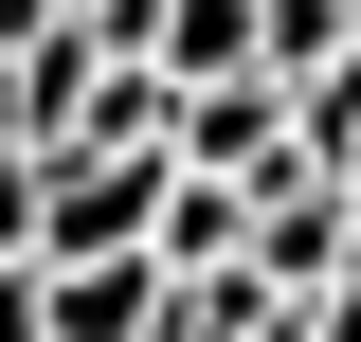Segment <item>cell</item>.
Here are the masks:
<instances>
[{"mask_svg":"<svg viewBox=\"0 0 361 342\" xmlns=\"http://www.w3.org/2000/svg\"><path fill=\"white\" fill-rule=\"evenodd\" d=\"M163 289H180L163 253H37V324H54V342H145Z\"/></svg>","mask_w":361,"mask_h":342,"instance_id":"obj_2","label":"cell"},{"mask_svg":"<svg viewBox=\"0 0 361 342\" xmlns=\"http://www.w3.org/2000/svg\"><path fill=\"white\" fill-rule=\"evenodd\" d=\"M0 342H54L37 324V253H0Z\"/></svg>","mask_w":361,"mask_h":342,"instance_id":"obj_6","label":"cell"},{"mask_svg":"<svg viewBox=\"0 0 361 342\" xmlns=\"http://www.w3.org/2000/svg\"><path fill=\"white\" fill-rule=\"evenodd\" d=\"M145 54H163L180 90H217V72H253V0H163V37H145Z\"/></svg>","mask_w":361,"mask_h":342,"instance_id":"obj_3","label":"cell"},{"mask_svg":"<svg viewBox=\"0 0 361 342\" xmlns=\"http://www.w3.org/2000/svg\"><path fill=\"white\" fill-rule=\"evenodd\" d=\"M343 37H361V0H343Z\"/></svg>","mask_w":361,"mask_h":342,"instance_id":"obj_7","label":"cell"},{"mask_svg":"<svg viewBox=\"0 0 361 342\" xmlns=\"http://www.w3.org/2000/svg\"><path fill=\"white\" fill-rule=\"evenodd\" d=\"M0 253H37V144L0 127Z\"/></svg>","mask_w":361,"mask_h":342,"instance_id":"obj_5","label":"cell"},{"mask_svg":"<svg viewBox=\"0 0 361 342\" xmlns=\"http://www.w3.org/2000/svg\"><path fill=\"white\" fill-rule=\"evenodd\" d=\"M289 342H361V253L325 270V289H289Z\"/></svg>","mask_w":361,"mask_h":342,"instance_id":"obj_4","label":"cell"},{"mask_svg":"<svg viewBox=\"0 0 361 342\" xmlns=\"http://www.w3.org/2000/svg\"><path fill=\"white\" fill-rule=\"evenodd\" d=\"M145 342H180V324H145Z\"/></svg>","mask_w":361,"mask_h":342,"instance_id":"obj_8","label":"cell"},{"mask_svg":"<svg viewBox=\"0 0 361 342\" xmlns=\"http://www.w3.org/2000/svg\"><path fill=\"white\" fill-rule=\"evenodd\" d=\"M163 234V144H37V253H145Z\"/></svg>","mask_w":361,"mask_h":342,"instance_id":"obj_1","label":"cell"}]
</instances>
